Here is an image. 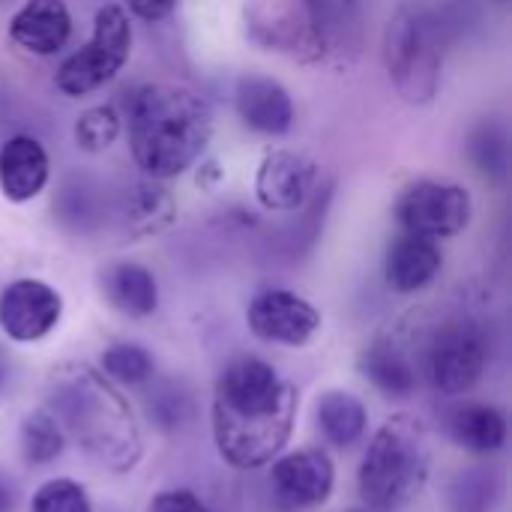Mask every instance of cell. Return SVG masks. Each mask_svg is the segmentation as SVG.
<instances>
[{"instance_id":"obj_1","label":"cell","mask_w":512,"mask_h":512,"mask_svg":"<svg viewBox=\"0 0 512 512\" xmlns=\"http://www.w3.org/2000/svg\"><path fill=\"white\" fill-rule=\"evenodd\" d=\"M48 411L93 462L126 474L141 462V429L129 402L87 363H63L48 381Z\"/></svg>"},{"instance_id":"obj_2","label":"cell","mask_w":512,"mask_h":512,"mask_svg":"<svg viewBox=\"0 0 512 512\" xmlns=\"http://www.w3.org/2000/svg\"><path fill=\"white\" fill-rule=\"evenodd\" d=\"M213 108L183 84H144L129 102V150L144 177L174 180L198 165L213 138Z\"/></svg>"},{"instance_id":"obj_3","label":"cell","mask_w":512,"mask_h":512,"mask_svg":"<svg viewBox=\"0 0 512 512\" xmlns=\"http://www.w3.org/2000/svg\"><path fill=\"white\" fill-rule=\"evenodd\" d=\"M432 468V441L429 429L414 414H396L390 417L372 438L357 486L363 495V504L378 510H399L411 504Z\"/></svg>"},{"instance_id":"obj_4","label":"cell","mask_w":512,"mask_h":512,"mask_svg":"<svg viewBox=\"0 0 512 512\" xmlns=\"http://www.w3.org/2000/svg\"><path fill=\"white\" fill-rule=\"evenodd\" d=\"M381 60L402 102H435L444 69V33L435 15L411 3L399 6L384 27Z\"/></svg>"},{"instance_id":"obj_5","label":"cell","mask_w":512,"mask_h":512,"mask_svg":"<svg viewBox=\"0 0 512 512\" xmlns=\"http://www.w3.org/2000/svg\"><path fill=\"white\" fill-rule=\"evenodd\" d=\"M300 393L294 384L264 405L231 408L213 402V438L219 456L237 471H255L270 465L291 441Z\"/></svg>"},{"instance_id":"obj_6","label":"cell","mask_w":512,"mask_h":512,"mask_svg":"<svg viewBox=\"0 0 512 512\" xmlns=\"http://www.w3.org/2000/svg\"><path fill=\"white\" fill-rule=\"evenodd\" d=\"M129 51H132L129 12L120 3H105L96 9L93 33L87 45H81L75 54H69L60 63L54 75V87L72 99L87 96L99 90L102 84H108L111 78H117V72L129 60Z\"/></svg>"},{"instance_id":"obj_7","label":"cell","mask_w":512,"mask_h":512,"mask_svg":"<svg viewBox=\"0 0 512 512\" xmlns=\"http://www.w3.org/2000/svg\"><path fill=\"white\" fill-rule=\"evenodd\" d=\"M393 216L405 234L438 243L459 237L471 225L474 198L453 180H414L399 192Z\"/></svg>"},{"instance_id":"obj_8","label":"cell","mask_w":512,"mask_h":512,"mask_svg":"<svg viewBox=\"0 0 512 512\" xmlns=\"http://www.w3.org/2000/svg\"><path fill=\"white\" fill-rule=\"evenodd\" d=\"M486 360L489 348L483 330L468 318H456L432 333L426 345V378L432 390L462 396L477 387L486 372Z\"/></svg>"},{"instance_id":"obj_9","label":"cell","mask_w":512,"mask_h":512,"mask_svg":"<svg viewBox=\"0 0 512 512\" xmlns=\"http://www.w3.org/2000/svg\"><path fill=\"white\" fill-rule=\"evenodd\" d=\"M246 33L264 48L300 60L306 66H321V45L300 6V0H252L246 6Z\"/></svg>"},{"instance_id":"obj_10","label":"cell","mask_w":512,"mask_h":512,"mask_svg":"<svg viewBox=\"0 0 512 512\" xmlns=\"http://www.w3.org/2000/svg\"><path fill=\"white\" fill-rule=\"evenodd\" d=\"M246 324L261 342L303 348L321 330V312L300 294L285 288H267L252 297Z\"/></svg>"},{"instance_id":"obj_11","label":"cell","mask_w":512,"mask_h":512,"mask_svg":"<svg viewBox=\"0 0 512 512\" xmlns=\"http://www.w3.org/2000/svg\"><path fill=\"white\" fill-rule=\"evenodd\" d=\"M318 165L297 150H267L255 174V198L270 213H297L318 192Z\"/></svg>"},{"instance_id":"obj_12","label":"cell","mask_w":512,"mask_h":512,"mask_svg":"<svg viewBox=\"0 0 512 512\" xmlns=\"http://www.w3.org/2000/svg\"><path fill=\"white\" fill-rule=\"evenodd\" d=\"M336 486L333 459L324 450H297L282 456L270 471L273 504L282 512H300L321 507Z\"/></svg>"},{"instance_id":"obj_13","label":"cell","mask_w":512,"mask_h":512,"mask_svg":"<svg viewBox=\"0 0 512 512\" xmlns=\"http://www.w3.org/2000/svg\"><path fill=\"white\" fill-rule=\"evenodd\" d=\"M63 315V297L42 279H15L0 294V327L12 342L45 339Z\"/></svg>"},{"instance_id":"obj_14","label":"cell","mask_w":512,"mask_h":512,"mask_svg":"<svg viewBox=\"0 0 512 512\" xmlns=\"http://www.w3.org/2000/svg\"><path fill=\"white\" fill-rule=\"evenodd\" d=\"M300 6L321 45V66H354L363 51V0H300Z\"/></svg>"},{"instance_id":"obj_15","label":"cell","mask_w":512,"mask_h":512,"mask_svg":"<svg viewBox=\"0 0 512 512\" xmlns=\"http://www.w3.org/2000/svg\"><path fill=\"white\" fill-rule=\"evenodd\" d=\"M234 108L246 129L282 138L294 129V99L288 87L264 72H246L234 87Z\"/></svg>"},{"instance_id":"obj_16","label":"cell","mask_w":512,"mask_h":512,"mask_svg":"<svg viewBox=\"0 0 512 512\" xmlns=\"http://www.w3.org/2000/svg\"><path fill=\"white\" fill-rule=\"evenodd\" d=\"M69 36L72 12L66 0H24L9 18V39L33 57H54Z\"/></svg>"},{"instance_id":"obj_17","label":"cell","mask_w":512,"mask_h":512,"mask_svg":"<svg viewBox=\"0 0 512 512\" xmlns=\"http://www.w3.org/2000/svg\"><path fill=\"white\" fill-rule=\"evenodd\" d=\"M51 159L33 135H12L0 144V192L12 204H27L48 186Z\"/></svg>"},{"instance_id":"obj_18","label":"cell","mask_w":512,"mask_h":512,"mask_svg":"<svg viewBox=\"0 0 512 512\" xmlns=\"http://www.w3.org/2000/svg\"><path fill=\"white\" fill-rule=\"evenodd\" d=\"M444 267L441 246L417 234H399L384 258V279L396 294H417L429 288Z\"/></svg>"},{"instance_id":"obj_19","label":"cell","mask_w":512,"mask_h":512,"mask_svg":"<svg viewBox=\"0 0 512 512\" xmlns=\"http://www.w3.org/2000/svg\"><path fill=\"white\" fill-rule=\"evenodd\" d=\"M177 222V201L162 180L144 177L123 195V228L132 240L165 234Z\"/></svg>"},{"instance_id":"obj_20","label":"cell","mask_w":512,"mask_h":512,"mask_svg":"<svg viewBox=\"0 0 512 512\" xmlns=\"http://www.w3.org/2000/svg\"><path fill=\"white\" fill-rule=\"evenodd\" d=\"M360 372L387 399H408L417 393L420 384L417 366L390 339H375L372 345H366V351L360 354Z\"/></svg>"},{"instance_id":"obj_21","label":"cell","mask_w":512,"mask_h":512,"mask_svg":"<svg viewBox=\"0 0 512 512\" xmlns=\"http://www.w3.org/2000/svg\"><path fill=\"white\" fill-rule=\"evenodd\" d=\"M102 291L105 300L129 318H147L159 306L156 276L135 261H114L102 273Z\"/></svg>"},{"instance_id":"obj_22","label":"cell","mask_w":512,"mask_h":512,"mask_svg":"<svg viewBox=\"0 0 512 512\" xmlns=\"http://www.w3.org/2000/svg\"><path fill=\"white\" fill-rule=\"evenodd\" d=\"M450 438L471 453H498L507 444V417L495 405H462L450 414Z\"/></svg>"},{"instance_id":"obj_23","label":"cell","mask_w":512,"mask_h":512,"mask_svg":"<svg viewBox=\"0 0 512 512\" xmlns=\"http://www.w3.org/2000/svg\"><path fill=\"white\" fill-rule=\"evenodd\" d=\"M315 417H318V429L321 435L336 444V447H351L363 438L366 423H369V411L366 405L348 393V390H327L321 393L318 405H315Z\"/></svg>"},{"instance_id":"obj_24","label":"cell","mask_w":512,"mask_h":512,"mask_svg":"<svg viewBox=\"0 0 512 512\" xmlns=\"http://www.w3.org/2000/svg\"><path fill=\"white\" fill-rule=\"evenodd\" d=\"M468 156H471L474 168L486 180L504 183L507 174H510V135H507V126L498 123L495 117L480 120L468 135Z\"/></svg>"},{"instance_id":"obj_25","label":"cell","mask_w":512,"mask_h":512,"mask_svg":"<svg viewBox=\"0 0 512 512\" xmlns=\"http://www.w3.org/2000/svg\"><path fill=\"white\" fill-rule=\"evenodd\" d=\"M63 444H66V435H63V429L57 426V420L51 417L48 408L30 411L24 417L21 432H18V447H21V459L30 468L51 465L63 453Z\"/></svg>"},{"instance_id":"obj_26","label":"cell","mask_w":512,"mask_h":512,"mask_svg":"<svg viewBox=\"0 0 512 512\" xmlns=\"http://www.w3.org/2000/svg\"><path fill=\"white\" fill-rule=\"evenodd\" d=\"M72 135H75L78 150L93 153V156L105 153L123 135V117L117 114L114 105H90L75 117Z\"/></svg>"},{"instance_id":"obj_27","label":"cell","mask_w":512,"mask_h":512,"mask_svg":"<svg viewBox=\"0 0 512 512\" xmlns=\"http://www.w3.org/2000/svg\"><path fill=\"white\" fill-rule=\"evenodd\" d=\"M498 477L486 468H468L450 483V512H492L498 501Z\"/></svg>"},{"instance_id":"obj_28","label":"cell","mask_w":512,"mask_h":512,"mask_svg":"<svg viewBox=\"0 0 512 512\" xmlns=\"http://www.w3.org/2000/svg\"><path fill=\"white\" fill-rule=\"evenodd\" d=\"M102 375L123 387H141L153 378V357L135 342H117L102 354Z\"/></svg>"},{"instance_id":"obj_29","label":"cell","mask_w":512,"mask_h":512,"mask_svg":"<svg viewBox=\"0 0 512 512\" xmlns=\"http://www.w3.org/2000/svg\"><path fill=\"white\" fill-rule=\"evenodd\" d=\"M30 512H93V504L81 483L69 477H57L33 492Z\"/></svg>"},{"instance_id":"obj_30","label":"cell","mask_w":512,"mask_h":512,"mask_svg":"<svg viewBox=\"0 0 512 512\" xmlns=\"http://www.w3.org/2000/svg\"><path fill=\"white\" fill-rule=\"evenodd\" d=\"M147 411H150V417L156 420V426H162V429H177V426H183V423L189 420L192 402H189L186 393H180V390H174V387H162V390L150 393Z\"/></svg>"},{"instance_id":"obj_31","label":"cell","mask_w":512,"mask_h":512,"mask_svg":"<svg viewBox=\"0 0 512 512\" xmlns=\"http://www.w3.org/2000/svg\"><path fill=\"white\" fill-rule=\"evenodd\" d=\"M147 512H210L207 504L189 492V489H168V492H159L150 504Z\"/></svg>"},{"instance_id":"obj_32","label":"cell","mask_w":512,"mask_h":512,"mask_svg":"<svg viewBox=\"0 0 512 512\" xmlns=\"http://www.w3.org/2000/svg\"><path fill=\"white\" fill-rule=\"evenodd\" d=\"M177 6H180V0H126V12L147 24H159V21L171 18L177 12Z\"/></svg>"},{"instance_id":"obj_33","label":"cell","mask_w":512,"mask_h":512,"mask_svg":"<svg viewBox=\"0 0 512 512\" xmlns=\"http://www.w3.org/2000/svg\"><path fill=\"white\" fill-rule=\"evenodd\" d=\"M219 180H222V168H219L216 162H201V168H198V186L216 189Z\"/></svg>"},{"instance_id":"obj_34","label":"cell","mask_w":512,"mask_h":512,"mask_svg":"<svg viewBox=\"0 0 512 512\" xmlns=\"http://www.w3.org/2000/svg\"><path fill=\"white\" fill-rule=\"evenodd\" d=\"M12 510H15V489H12V483H6V480L0 477V512Z\"/></svg>"},{"instance_id":"obj_35","label":"cell","mask_w":512,"mask_h":512,"mask_svg":"<svg viewBox=\"0 0 512 512\" xmlns=\"http://www.w3.org/2000/svg\"><path fill=\"white\" fill-rule=\"evenodd\" d=\"M9 375H12V369H9V357L0 351V396L6 393V387H9Z\"/></svg>"},{"instance_id":"obj_36","label":"cell","mask_w":512,"mask_h":512,"mask_svg":"<svg viewBox=\"0 0 512 512\" xmlns=\"http://www.w3.org/2000/svg\"><path fill=\"white\" fill-rule=\"evenodd\" d=\"M348 512H393V510H378V507H369V504H363V507H357V510H348Z\"/></svg>"},{"instance_id":"obj_37","label":"cell","mask_w":512,"mask_h":512,"mask_svg":"<svg viewBox=\"0 0 512 512\" xmlns=\"http://www.w3.org/2000/svg\"><path fill=\"white\" fill-rule=\"evenodd\" d=\"M501 3H504V0H501Z\"/></svg>"}]
</instances>
